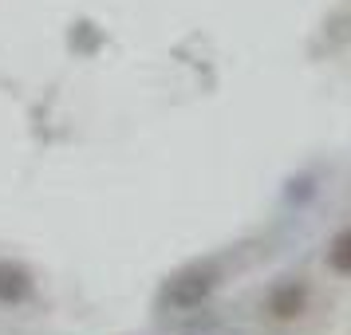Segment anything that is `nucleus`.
Here are the masks:
<instances>
[{"label": "nucleus", "instance_id": "1", "mask_svg": "<svg viewBox=\"0 0 351 335\" xmlns=\"http://www.w3.org/2000/svg\"><path fill=\"white\" fill-rule=\"evenodd\" d=\"M225 272L217 260H190L178 272H170L158 288V303L166 312H197L202 303H209V296L221 288Z\"/></svg>", "mask_w": 351, "mask_h": 335}, {"label": "nucleus", "instance_id": "2", "mask_svg": "<svg viewBox=\"0 0 351 335\" xmlns=\"http://www.w3.org/2000/svg\"><path fill=\"white\" fill-rule=\"evenodd\" d=\"M308 308H312V288L304 276H285L265 292V316L272 323H296L308 316Z\"/></svg>", "mask_w": 351, "mask_h": 335}, {"label": "nucleus", "instance_id": "3", "mask_svg": "<svg viewBox=\"0 0 351 335\" xmlns=\"http://www.w3.org/2000/svg\"><path fill=\"white\" fill-rule=\"evenodd\" d=\"M36 296V272L24 264V260H12L4 256L0 260V303L4 308H20Z\"/></svg>", "mask_w": 351, "mask_h": 335}, {"label": "nucleus", "instance_id": "4", "mask_svg": "<svg viewBox=\"0 0 351 335\" xmlns=\"http://www.w3.org/2000/svg\"><path fill=\"white\" fill-rule=\"evenodd\" d=\"M103 44H107V36H103V28H99L95 20H75L67 28V48H71V55H95Z\"/></svg>", "mask_w": 351, "mask_h": 335}, {"label": "nucleus", "instance_id": "5", "mask_svg": "<svg viewBox=\"0 0 351 335\" xmlns=\"http://www.w3.org/2000/svg\"><path fill=\"white\" fill-rule=\"evenodd\" d=\"M324 264H328L335 276H348V280H351V225H348V229H339V233L328 240Z\"/></svg>", "mask_w": 351, "mask_h": 335}]
</instances>
